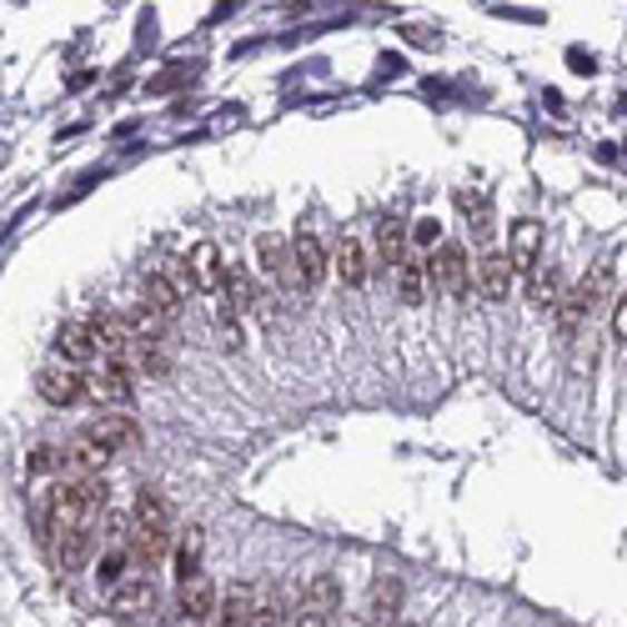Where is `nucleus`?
Instances as JSON below:
<instances>
[{
    "instance_id": "5701e85b",
    "label": "nucleus",
    "mask_w": 627,
    "mask_h": 627,
    "mask_svg": "<svg viewBox=\"0 0 627 627\" xmlns=\"http://www.w3.org/2000/svg\"><path fill=\"white\" fill-rule=\"evenodd\" d=\"M202 547H206V537H202V527H186V537L176 542V577H196L202 572Z\"/></svg>"
},
{
    "instance_id": "c85d7f7f",
    "label": "nucleus",
    "mask_w": 627,
    "mask_h": 627,
    "mask_svg": "<svg viewBox=\"0 0 627 627\" xmlns=\"http://www.w3.org/2000/svg\"><path fill=\"white\" fill-rule=\"evenodd\" d=\"M46 472H61V452L56 447H36L31 452V477H46Z\"/></svg>"
},
{
    "instance_id": "473e14b6",
    "label": "nucleus",
    "mask_w": 627,
    "mask_h": 627,
    "mask_svg": "<svg viewBox=\"0 0 627 627\" xmlns=\"http://www.w3.org/2000/svg\"><path fill=\"white\" fill-rule=\"evenodd\" d=\"M472 226H477V236H492V216H487V202H472Z\"/></svg>"
},
{
    "instance_id": "7c9ffc66",
    "label": "nucleus",
    "mask_w": 627,
    "mask_h": 627,
    "mask_svg": "<svg viewBox=\"0 0 627 627\" xmlns=\"http://www.w3.org/2000/svg\"><path fill=\"white\" fill-rule=\"evenodd\" d=\"M222 342L232 346V352H236V346H242V322H236V312H232V306H222Z\"/></svg>"
},
{
    "instance_id": "6ab92c4d",
    "label": "nucleus",
    "mask_w": 627,
    "mask_h": 627,
    "mask_svg": "<svg viewBox=\"0 0 627 627\" xmlns=\"http://www.w3.org/2000/svg\"><path fill=\"white\" fill-rule=\"evenodd\" d=\"M131 547H111V552L96 557V582H101V592H121L126 582H131Z\"/></svg>"
},
{
    "instance_id": "2f4dec72",
    "label": "nucleus",
    "mask_w": 627,
    "mask_h": 627,
    "mask_svg": "<svg viewBox=\"0 0 627 627\" xmlns=\"http://www.w3.org/2000/svg\"><path fill=\"white\" fill-rule=\"evenodd\" d=\"M613 342L627 346V292L617 296V306H613Z\"/></svg>"
},
{
    "instance_id": "a211bd4d",
    "label": "nucleus",
    "mask_w": 627,
    "mask_h": 627,
    "mask_svg": "<svg viewBox=\"0 0 627 627\" xmlns=\"http://www.w3.org/2000/svg\"><path fill=\"white\" fill-rule=\"evenodd\" d=\"M252 613H256L252 587L236 582L232 592H226V602H216V613H212V623H206V627H246V623H252Z\"/></svg>"
},
{
    "instance_id": "20e7f679",
    "label": "nucleus",
    "mask_w": 627,
    "mask_h": 627,
    "mask_svg": "<svg viewBox=\"0 0 627 627\" xmlns=\"http://www.w3.org/2000/svg\"><path fill=\"white\" fill-rule=\"evenodd\" d=\"M86 392L101 406H131L136 402V366L131 362H101L86 376Z\"/></svg>"
},
{
    "instance_id": "ddd939ff",
    "label": "nucleus",
    "mask_w": 627,
    "mask_h": 627,
    "mask_svg": "<svg viewBox=\"0 0 627 627\" xmlns=\"http://www.w3.org/2000/svg\"><path fill=\"white\" fill-rule=\"evenodd\" d=\"M332 266H336V282H342L346 292H362L366 272H372V262H366V246L356 242V236H342V242H336Z\"/></svg>"
},
{
    "instance_id": "4be33fe9",
    "label": "nucleus",
    "mask_w": 627,
    "mask_h": 627,
    "mask_svg": "<svg viewBox=\"0 0 627 627\" xmlns=\"http://www.w3.org/2000/svg\"><path fill=\"white\" fill-rule=\"evenodd\" d=\"M336 602H342V582H336L332 572H316L312 582H306L302 607H312V613H336Z\"/></svg>"
},
{
    "instance_id": "9d476101",
    "label": "nucleus",
    "mask_w": 627,
    "mask_h": 627,
    "mask_svg": "<svg viewBox=\"0 0 627 627\" xmlns=\"http://www.w3.org/2000/svg\"><path fill=\"white\" fill-rule=\"evenodd\" d=\"M216 602H222V592H216V582L206 572H196V577H186L182 582V592H176V613L186 617V623H212V613H216Z\"/></svg>"
},
{
    "instance_id": "f3484780",
    "label": "nucleus",
    "mask_w": 627,
    "mask_h": 627,
    "mask_svg": "<svg viewBox=\"0 0 627 627\" xmlns=\"http://www.w3.org/2000/svg\"><path fill=\"white\" fill-rule=\"evenodd\" d=\"M512 256H502V252H487L482 262H477V292L487 296V302H502L507 292H512Z\"/></svg>"
},
{
    "instance_id": "39448f33",
    "label": "nucleus",
    "mask_w": 627,
    "mask_h": 627,
    "mask_svg": "<svg viewBox=\"0 0 627 627\" xmlns=\"http://www.w3.org/2000/svg\"><path fill=\"white\" fill-rule=\"evenodd\" d=\"M427 282L437 286L442 296H462L467 292V252L457 242H442L432 256H427Z\"/></svg>"
},
{
    "instance_id": "f03ea898",
    "label": "nucleus",
    "mask_w": 627,
    "mask_h": 627,
    "mask_svg": "<svg viewBox=\"0 0 627 627\" xmlns=\"http://www.w3.org/2000/svg\"><path fill=\"white\" fill-rule=\"evenodd\" d=\"M607 286H613V256H597V266L577 286H567L562 306H557V336H572L587 322V312L607 296Z\"/></svg>"
},
{
    "instance_id": "b1692460",
    "label": "nucleus",
    "mask_w": 627,
    "mask_h": 627,
    "mask_svg": "<svg viewBox=\"0 0 627 627\" xmlns=\"http://www.w3.org/2000/svg\"><path fill=\"white\" fill-rule=\"evenodd\" d=\"M396 607H402V582H396V577H382V582L372 587V617L376 623H392Z\"/></svg>"
},
{
    "instance_id": "f704fd0d",
    "label": "nucleus",
    "mask_w": 627,
    "mask_h": 627,
    "mask_svg": "<svg viewBox=\"0 0 627 627\" xmlns=\"http://www.w3.org/2000/svg\"><path fill=\"white\" fill-rule=\"evenodd\" d=\"M402 627H417V623H402Z\"/></svg>"
},
{
    "instance_id": "aec40b11",
    "label": "nucleus",
    "mask_w": 627,
    "mask_h": 627,
    "mask_svg": "<svg viewBox=\"0 0 627 627\" xmlns=\"http://www.w3.org/2000/svg\"><path fill=\"white\" fill-rule=\"evenodd\" d=\"M91 547H96V527H86V532H61V537H51V552H56V562L71 572V567H81L86 557H91Z\"/></svg>"
},
{
    "instance_id": "4468645a",
    "label": "nucleus",
    "mask_w": 627,
    "mask_h": 627,
    "mask_svg": "<svg viewBox=\"0 0 627 627\" xmlns=\"http://www.w3.org/2000/svg\"><path fill=\"white\" fill-rule=\"evenodd\" d=\"M406 256H412V246H406V222L386 212L382 222H376V262H382V272H396Z\"/></svg>"
},
{
    "instance_id": "7ed1b4c3",
    "label": "nucleus",
    "mask_w": 627,
    "mask_h": 627,
    "mask_svg": "<svg viewBox=\"0 0 627 627\" xmlns=\"http://www.w3.org/2000/svg\"><path fill=\"white\" fill-rule=\"evenodd\" d=\"M81 442L96 447V452H106V457H116V452H126V447L141 442V427H136L126 412H101V417H91V422H86Z\"/></svg>"
},
{
    "instance_id": "9b49d317",
    "label": "nucleus",
    "mask_w": 627,
    "mask_h": 627,
    "mask_svg": "<svg viewBox=\"0 0 627 627\" xmlns=\"http://www.w3.org/2000/svg\"><path fill=\"white\" fill-rule=\"evenodd\" d=\"M56 356H61L66 366H86L101 356V342H96L91 322H66L61 332H56Z\"/></svg>"
},
{
    "instance_id": "bb28decb",
    "label": "nucleus",
    "mask_w": 627,
    "mask_h": 627,
    "mask_svg": "<svg viewBox=\"0 0 627 627\" xmlns=\"http://www.w3.org/2000/svg\"><path fill=\"white\" fill-rule=\"evenodd\" d=\"M136 372H146V376H166V372H172L166 346H136Z\"/></svg>"
},
{
    "instance_id": "f8f14e48",
    "label": "nucleus",
    "mask_w": 627,
    "mask_h": 627,
    "mask_svg": "<svg viewBox=\"0 0 627 627\" xmlns=\"http://www.w3.org/2000/svg\"><path fill=\"white\" fill-rule=\"evenodd\" d=\"M256 262H262V272L276 282V292H292L296 286L292 242H282V236H262V242H256Z\"/></svg>"
},
{
    "instance_id": "423d86ee",
    "label": "nucleus",
    "mask_w": 627,
    "mask_h": 627,
    "mask_svg": "<svg viewBox=\"0 0 627 627\" xmlns=\"http://www.w3.org/2000/svg\"><path fill=\"white\" fill-rule=\"evenodd\" d=\"M292 262H296V286L316 292L322 276H326V246H322V236H316L312 226H302V232L292 236Z\"/></svg>"
},
{
    "instance_id": "393cba45",
    "label": "nucleus",
    "mask_w": 627,
    "mask_h": 627,
    "mask_svg": "<svg viewBox=\"0 0 627 627\" xmlns=\"http://www.w3.org/2000/svg\"><path fill=\"white\" fill-rule=\"evenodd\" d=\"M562 272H557V266H547V272H537L532 276V306H552V312H557V306H562Z\"/></svg>"
},
{
    "instance_id": "dca6fc26",
    "label": "nucleus",
    "mask_w": 627,
    "mask_h": 627,
    "mask_svg": "<svg viewBox=\"0 0 627 627\" xmlns=\"http://www.w3.org/2000/svg\"><path fill=\"white\" fill-rule=\"evenodd\" d=\"M182 302H186V292L166 272H151L141 282V306H146V312H156V316H166V322H172V316L182 312Z\"/></svg>"
},
{
    "instance_id": "c756f323",
    "label": "nucleus",
    "mask_w": 627,
    "mask_h": 627,
    "mask_svg": "<svg viewBox=\"0 0 627 627\" xmlns=\"http://www.w3.org/2000/svg\"><path fill=\"white\" fill-rule=\"evenodd\" d=\"M246 627H282V607H276V597H266V602H256L252 623Z\"/></svg>"
},
{
    "instance_id": "a878e982",
    "label": "nucleus",
    "mask_w": 627,
    "mask_h": 627,
    "mask_svg": "<svg viewBox=\"0 0 627 627\" xmlns=\"http://www.w3.org/2000/svg\"><path fill=\"white\" fill-rule=\"evenodd\" d=\"M226 306H232V312H256V306H262V286L246 272H232V296H226Z\"/></svg>"
},
{
    "instance_id": "1a4fd4ad",
    "label": "nucleus",
    "mask_w": 627,
    "mask_h": 627,
    "mask_svg": "<svg viewBox=\"0 0 627 627\" xmlns=\"http://www.w3.org/2000/svg\"><path fill=\"white\" fill-rule=\"evenodd\" d=\"M542 252H547V226L522 216L512 222V272H542Z\"/></svg>"
},
{
    "instance_id": "6e6552de",
    "label": "nucleus",
    "mask_w": 627,
    "mask_h": 627,
    "mask_svg": "<svg viewBox=\"0 0 627 627\" xmlns=\"http://www.w3.org/2000/svg\"><path fill=\"white\" fill-rule=\"evenodd\" d=\"M186 276H192V292H206V296H222L226 282H232V272H226L222 252H216L212 242L192 246V266H186Z\"/></svg>"
},
{
    "instance_id": "412c9836",
    "label": "nucleus",
    "mask_w": 627,
    "mask_h": 627,
    "mask_svg": "<svg viewBox=\"0 0 627 627\" xmlns=\"http://www.w3.org/2000/svg\"><path fill=\"white\" fill-rule=\"evenodd\" d=\"M396 292H402V302H406V306H417V302L427 296V262H422L417 252L406 256L402 266H396Z\"/></svg>"
},
{
    "instance_id": "72a5a7b5",
    "label": "nucleus",
    "mask_w": 627,
    "mask_h": 627,
    "mask_svg": "<svg viewBox=\"0 0 627 627\" xmlns=\"http://www.w3.org/2000/svg\"><path fill=\"white\" fill-rule=\"evenodd\" d=\"M292 627H332V623H326V613H312V607H302Z\"/></svg>"
},
{
    "instance_id": "0eeeda50",
    "label": "nucleus",
    "mask_w": 627,
    "mask_h": 627,
    "mask_svg": "<svg viewBox=\"0 0 627 627\" xmlns=\"http://www.w3.org/2000/svg\"><path fill=\"white\" fill-rule=\"evenodd\" d=\"M36 392H41L51 406H71V402H81L86 396V376L76 372V366H66V362H51V366L36 372Z\"/></svg>"
},
{
    "instance_id": "2eb2a0df",
    "label": "nucleus",
    "mask_w": 627,
    "mask_h": 627,
    "mask_svg": "<svg viewBox=\"0 0 627 627\" xmlns=\"http://www.w3.org/2000/svg\"><path fill=\"white\" fill-rule=\"evenodd\" d=\"M111 613L136 623V617H151L156 613V582L151 577H131L121 592H111Z\"/></svg>"
},
{
    "instance_id": "f257e3e1",
    "label": "nucleus",
    "mask_w": 627,
    "mask_h": 627,
    "mask_svg": "<svg viewBox=\"0 0 627 627\" xmlns=\"http://www.w3.org/2000/svg\"><path fill=\"white\" fill-rule=\"evenodd\" d=\"M101 512H106L101 477H61V482L41 497V537L51 542V537H61V532H86V527L101 522Z\"/></svg>"
},
{
    "instance_id": "cd10ccee",
    "label": "nucleus",
    "mask_w": 627,
    "mask_h": 627,
    "mask_svg": "<svg viewBox=\"0 0 627 627\" xmlns=\"http://www.w3.org/2000/svg\"><path fill=\"white\" fill-rule=\"evenodd\" d=\"M412 246H417V256H422V246H432L437 252V246H442V226H437L432 216H422V222L412 226Z\"/></svg>"
}]
</instances>
